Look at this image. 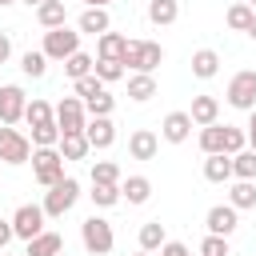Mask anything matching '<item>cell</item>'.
<instances>
[{"label":"cell","mask_w":256,"mask_h":256,"mask_svg":"<svg viewBox=\"0 0 256 256\" xmlns=\"http://www.w3.org/2000/svg\"><path fill=\"white\" fill-rule=\"evenodd\" d=\"M136 256H152V252H144V248H140V252H136Z\"/></svg>","instance_id":"obj_49"},{"label":"cell","mask_w":256,"mask_h":256,"mask_svg":"<svg viewBox=\"0 0 256 256\" xmlns=\"http://www.w3.org/2000/svg\"><path fill=\"white\" fill-rule=\"evenodd\" d=\"M36 20H40L44 28H60V24L68 20V12H64V0H44V4L36 8Z\"/></svg>","instance_id":"obj_28"},{"label":"cell","mask_w":256,"mask_h":256,"mask_svg":"<svg viewBox=\"0 0 256 256\" xmlns=\"http://www.w3.org/2000/svg\"><path fill=\"white\" fill-rule=\"evenodd\" d=\"M76 200H80V180H72V176L56 180V184L44 192V212H48V220H60Z\"/></svg>","instance_id":"obj_4"},{"label":"cell","mask_w":256,"mask_h":256,"mask_svg":"<svg viewBox=\"0 0 256 256\" xmlns=\"http://www.w3.org/2000/svg\"><path fill=\"white\" fill-rule=\"evenodd\" d=\"M4 4H16V0H0V8H4Z\"/></svg>","instance_id":"obj_50"},{"label":"cell","mask_w":256,"mask_h":256,"mask_svg":"<svg viewBox=\"0 0 256 256\" xmlns=\"http://www.w3.org/2000/svg\"><path fill=\"white\" fill-rule=\"evenodd\" d=\"M20 72H24V76H32V80H40V76L48 72V56H44V52H32V48H28V52L20 56Z\"/></svg>","instance_id":"obj_34"},{"label":"cell","mask_w":256,"mask_h":256,"mask_svg":"<svg viewBox=\"0 0 256 256\" xmlns=\"http://www.w3.org/2000/svg\"><path fill=\"white\" fill-rule=\"evenodd\" d=\"M92 72H96L104 84H116V80H124V76H128L124 60H96V64H92Z\"/></svg>","instance_id":"obj_35"},{"label":"cell","mask_w":256,"mask_h":256,"mask_svg":"<svg viewBox=\"0 0 256 256\" xmlns=\"http://www.w3.org/2000/svg\"><path fill=\"white\" fill-rule=\"evenodd\" d=\"M204 228H208L212 236H232V232L240 228V216H236V208H232V204H216V208H208Z\"/></svg>","instance_id":"obj_11"},{"label":"cell","mask_w":256,"mask_h":256,"mask_svg":"<svg viewBox=\"0 0 256 256\" xmlns=\"http://www.w3.org/2000/svg\"><path fill=\"white\" fill-rule=\"evenodd\" d=\"M164 240H168V232H164L160 220H148V224L140 228V248H144V252H160Z\"/></svg>","instance_id":"obj_27"},{"label":"cell","mask_w":256,"mask_h":256,"mask_svg":"<svg viewBox=\"0 0 256 256\" xmlns=\"http://www.w3.org/2000/svg\"><path fill=\"white\" fill-rule=\"evenodd\" d=\"M88 200H92L96 208H112V204H120L124 196H120V184H92Z\"/></svg>","instance_id":"obj_33"},{"label":"cell","mask_w":256,"mask_h":256,"mask_svg":"<svg viewBox=\"0 0 256 256\" xmlns=\"http://www.w3.org/2000/svg\"><path fill=\"white\" fill-rule=\"evenodd\" d=\"M28 108V96L20 84H0V124H20Z\"/></svg>","instance_id":"obj_10"},{"label":"cell","mask_w":256,"mask_h":256,"mask_svg":"<svg viewBox=\"0 0 256 256\" xmlns=\"http://www.w3.org/2000/svg\"><path fill=\"white\" fill-rule=\"evenodd\" d=\"M248 4H252V8H256V0H248Z\"/></svg>","instance_id":"obj_51"},{"label":"cell","mask_w":256,"mask_h":256,"mask_svg":"<svg viewBox=\"0 0 256 256\" xmlns=\"http://www.w3.org/2000/svg\"><path fill=\"white\" fill-rule=\"evenodd\" d=\"M228 204H232L236 212L256 208V180H236V184L228 188Z\"/></svg>","instance_id":"obj_24"},{"label":"cell","mask_w":256,"mask_h":256,"mask_svg":"<svg viewBox=\"0 0 256 256\" xmlns=\"http://www.w3.org/2000/svg\"><path fill=\"white\" fill-rule=\"evenodd\" d=\"M92 64H96V60H92L88 52H72V56L64 60V72H68V80H80V76L92 72Z\"/></svg>","instance_id":"obj_36"},{"label":"cell","mask_w":256,"mask_h":256,"mask_svg":"<svg viewBox=\"0 0 256 256\" xmlns=\"http://www.w3.org/2000/svg\"><path fill=\"white\" fill-rule=\"evenodd\" d=\"M192 116L188 112H168L164 120H160V140H168V144H184L188 136H192Z\"/></svg>","instance_id":"obj_12"},{"label":"cell","mask_w":256,"mask_h":256,"mask_svg":"<svg viewBox=\"0 0 256 256\" xmlns=\"http://www.w3.org/2000/svg\"><path fill=\"white\" fill-rule=\"evenodd\" d=\"M64 156H60V148H32V176H36V184H44V188H52L56 180H64Z\"/></svg>","instance_id":"obj_3"},{"label":"cell","mask_w":256,"mask_h":256,"mask_svg":"<svg viewBox=\"0 0 256 256\" xmlns=\"http://www.w3.org/2000/svg\"><path fill=\"white\" fill-rule=\"evenodd\" d=\"M12 236H16V228H12V220H0V248H4V244H8Z\"/></svg>","instance_id":"obj_43"},{"label":"cell","mask_w":256,"mask_h":256,"mask_svg":"<svg viewBox=\"0 0 256 256\" xmlns=\"http://www.w3.org/2000/svg\"><path fill=\"white\" fill-rule=\"evenodd\" d=\"M232 180H256V152L252 148L232 156Z\"/></svg>","instance_id":"obj_31"},{"label":"cell","mask_w":256,"mask_h":256,"mask_svg":"<svg viewBox=\"0 0 256 256\" xmlns=\"http://www.w3.org/2000/svg\"><path fill=\"white\" fill-rule=\"evenodd\" d=\"M80 240H84V248L92 252V256H112V244H116V232H112V224L104 220V216H88L84 224H80Z\"/></svg>","instance_id":"obj_1"},{"label":"cell","mask_w":256,"mask_h":256,"mask_svg":"<svg viewBox=\"0 0 256 256\" xmlns=\"http://www.w3.org/2000/svg\"><path fill=\"white\" fill-rule=\"evenodd\" d=\"M0 160L4 164H28L32 160V140L16 132L12 124H0Z\"/></svg>","instance_id":"obj_7"},{"label":"cell","mask_w":256,"mask_h":256,"mask_svg":"<svg viewBox=\"0 0 256 256\" xmlns=\"http://www.w3.org/2000/svg\"><path fill=\"white\" fill-rule=\"evenodd\" d=\"M112 0H84V8H108Z\"/></svg>","instance_id":"obj_45"},{"label":"cell","mask_w":256,"mask_h":256,"mask_svg":"<svg viewBox=\"0 0 256 256\" xmlns=\"http://www.w3.org/2000/svg\"><path fill=\"white\" fill-rule=\"evenodd\" d=\"M200 148H204V156H212V152H224V124H220V120L200 128Z\"/></svg>","instance_id":"obj_30"},{"label":"cell","mask_w":256,"mask_h":256,"mask_svg":"<svg viewBox=\"0 0 256 256\" xmlns=\"http://www.w3.org/2000/svg\"><path fill=\"white\" fill-rule=\"evenodd\" d=\"M252 12H256V8H252L248 0H240V4H232V8L224 12V20H228V28H232V32H248V24H252Z\"/></svg>","instance_id":"obj_29"},{"label":"cell","mask_w":256,"mask_h":256,"mask_svg":"<svg viewBox=\"0 0 256 256\" xmlns=\"http://www.w3.org/2000/svg\"><path fill=\"white\" fill-rule=\"evenodd\" d=\"M224 100H228L232 108H240V112H252V108H256V68H240V72L228 80Z\"/></svg>","instance_id":"obj_6"},{"label":"cell","mask_w":256,"mask_h":256,"mask_svg":"<svg viewBox=\"0 0 256 256\" xmlns=\"http://www.w3.org/2000/svg\"><path fill=\"white\" fill-rule=\"evenodd\" d=\"M72 88H76V96L80 100H88V96H96V92H104L108 84L96 76V72H88V76H80V80H72Z\"/></svg>","instance_id":"obj_38"},{"label":"cell","mask_w":256,"mask_h":256,"mask_svg":"<svg viewBox=\"0 0 256 256\" xmlns=\"http://www.w3.org/2000/svg\"><path fill=\"white\" fill-rule=\"evenodd\" d=\"M188 116H192V124H216L220 120V100L216 96H192V108H188Z\"/></svg>","instance_id":"obj_17"},{"label":"cell","mask_w":256,"mask_h":256,"mask_svg":"<svg viewBox=\"0 0 256 256\" xmlns=\"http://www.w3.org/2000/svg\"><path fill=\"white\" fill-rule=\"evenodd\" d=\"M216 72H220V52H216V48L192 52V76H196V80H212Z\"/></svg>","instance_id":"obj_20"},{"label":"cell","mask_w":256,"mask_h":256,"mask_svg":"<svg viewBox=\"0 0 256 256\" xmlns=\"http://www.w3.org/2000/svg\"><path fill=\"white\" fill-rule=\"evenodd\" d=\"M120 196L128 204H148L152 200V180L148 176H128V180H120Z\"/></svg>","instance_id":"obj_21"},{"label":"cell","mask_w":256,"mask_h":256,"mask_svg":"<svg viewBox=\"0 0 256 256\" xmlns=\"http://www.w3.org/2000/svg\"><path fill=\"white\" fill-rule=\"evenodd\" d=\"M76 28L88 32V36H100V32L112 28V16H108V8H84L80 20H76Z\"/></svg>","instance_id":"obj_19"},{"label":"cell","mask_w":256,"mask_h":256,"mask_svg":"<svg viewBox=\"0 0 256 256\" xmlns=\"http://www.w3.org/2000/svg\"><path fill=\"white\" fill-rule=\"evenodd\" d=\"M248 148L256 152V128H248Z\"/></svg>","instance_id":"obj_46"},{"label":"cell","mask_w":256,"mask_h":256,"mask_svg":"<svg viewBox=\"0 0 256 256\" xmlns=\"http://www.w3.org/2000/svg\"><path fill=\"white\" fill-rule=\"evenodd\" d=\"M84 108H88V116H112V108H116V96L104 88V92L88 96V100H84Z\"/></svg>","instance_id":"obj_37"},{"label":"cell","mask_w":256,"mask_h":256,"mask_svg":"<svg viewBox=\"0 0 256 256\" xmlns=\"http://www.w3.org/2000/svg\"><path fill=\"white\" fill-rule=\"evenodd\" d=\"M44 220H48L44 204H20V208L12 212V228H16V236H20V240L40 236V232H44Z\"/></svg>","instance_id":"obj_8"},{"label":"cell","mask_w":256,"mask_h":256,"mask_svg":"<svg viewBox=\"0 0 256 256\" xmlns=\"http://www.w3.org/2000/svg\"><path fill=\"white\" fill-rule=\"evenodd\" d=\"M244 144H248V132H244V128L224 124V152H228V156H236V152H244Z\"/></svg>","instance_id":"obj_40"},{"label":"cell","mask_w":256,"mask_h":256,"mask_svg":"<svg viewBox=\"0 0 256 256\" xmlns=\"http://www.w3.org/2000/svg\"><path fill=\"white\" fill-rule=\"evenodd\" d=\"M24 120H28V128H36V124H52V120H56V108H52L48 100L32 96V100H28V108H24Z\"/></svg>","instance_id":"obj_26"},{"label":"cell","mask_w":256,"mask_h":256,"mask_svg":"<svg viewBox=\"0 0 256 256\" xmlns=\"http://www.w3.org/2000/svg\"><path fill=\"white\" fill-rule=\"evenodd\" d=\"M84 136H88L92 148H112V144H116V124H112V116H88Z\"/></svg>","instance_id":"obj_13"},{"label":"cell","mask_w":256,"mask_h":256,"mask_svg":"<svg viewBox=\"0 0 256 256\" xmlns=\"http://www.w3.org/2000/svg\"><path fill=\"white\" fill-rule=\"evenodd\" d=\"M160 60H164V48L156 40H128V48H124V68H132V72H156Z\"/></svg>","instance_id":"obj_2"},{"label":"cell","mask_w":256,"mask_h":256,"mask_svg":"<svg viewBox=\"0 0 256 256\" xmlns=\"http://www.w3.org/2000/svg\"><path fill=\"white\" fill-rule=\"evenodd\" d=\"M24 4H28V8H40V4H44V0H24Z\"/></svg>","instance_id":"obj_48"},{"label":"cell","mask_w":256,"mask_h":256,"mask_svg":"<svg viewBox=\"0 0 256 256\" xmlns=\"http://www.w3.org/2000/svg\"><path fill=\"white\" fill-rule=\"evenodd\" d=\"M56 124H60V136H64V132H84V124H88L84 100H80V96H64V100L56 104Z\"/></svg>","instance_id":"obj_9"},{"label":"cell","mask_w":256,"mask_h":256,"mask_svg":"<svg viewBox=\"0 0 256 256\" xmlns=\"http://www.w3.org/2000/svg\"><path fill=\"white\" fill-rule=\"evenodd\" d=\"M152 96H156V76H152V72H132V76H128V100L144 104V100H152Z\"/></svg>","instance_id":"obj_22"},{"label":"cell","mask_w":256,"mask_h":256,"mask_svg":"<svg viewBox=\"0 0 256 256\" xmlns=\"http://www.w3.org/2000/svg\"><path fill=\"white\" fill-rule=\"evenodd\" d=\"M248 36L256 40V12H252V24H248Z\"/></svg>","instance_id":"obj_47"},{"label":"cell","mask_w":256,"mask_h":256,"mask_svg":"<svg viewBox=\"0 0 256 256\" xmlns=\"http://www.w3.org/2000/svg\"><path fill=\"white\" fill-rule=\"evenodd\" d=\"M8 56H12V36H8V32H0V64H4Z\"/></svg>","instance_id":"obj_44"},{"label":"cell","mask_w":256,"mask_h":256,"mask_svg":"<svg viewBox=\"0 0 256 256\" xmlns=\"http://www.w3.org/2000/svg\"><path fill=\"white\" fill-rule=\"evenodd\" d=\"M176 16H180V4H176V0H148V20H152L156 28L176 24Z\"/></svg>","instance_id":"obj_25"},{"label":"cell","mask_w":256,"mask_h":256,"mask_svg":"<svg viewBox=\"0 0 256 256\" xmlns=\"http://www.w3.org/2000/svg\"><path fill=\"white\" fill-rule=\"evenodd\" d=\"M0 164H4V160H0Z\"/></svg>","instance_id":"obj_52"},{"label":"cell","mask_w":256,"mask_h":256,"mask_svg":"<svg viewBox=\"0 0 256 256\" xmlns=\"http://www.w3.org/2000/svg\"><path fill=\"white\" fill-rule=\"evenodd\" d=\"M28 140H32V148H56V144H60V124H56V120H52V124H36Z\"/></svg>","instance_id":"obj_32"},{"label":"cell","mask_w":256,"mask_h":256,"mask_svg":"<svg viewBox=\"0 0 256 256\" xmlns=\"http://www.w3.org/2000/svg\"><path fill=\"white\" fill-rule=\"evenodd\" d=\"M40 52L48 56V60H68L72 52H80V32H72L68 24H60V28H48L44 32V44H40Z\"/></svg>","instance_id":"obj_5"},{"label":"cell","mask_w":256,"mask_h":256,"mask_svg":"<svg viewBox=\"0 0 256 256\" xmlns=\"http://www.w3.org/2000/svg\"><path fill=\"white\" fill-rule=\"evenodd\" d=\"M200 256H228V236H204L200 240Z\"/></svg>","instance_id":"obj_41"},{"label":"cell","mask_w":256,"mask_h":256,"mask_svg":"<svg viewBox=\"0 0 256 256\" xmlns=\"http://www.w3.org/2000/svg\"><path fill=\"white\" fill-rule=\"evenodd\" d=\"M204 180H208V184H228V180H232V156H228V152L204 156Z\"/></svg>","instance_id":"obj_16"},{"label":"cell","mask_w":256,"mask_h":256,"mask_svg":"<svg viewBox=\"0 0 256 256\" xmlns=\"http://www.w3.org/2000/svg\"><path fill=\"white\" fill-rule=\"evenodd\" d=\"M92 184H120V168L112 160H96L92 164Z\"/></svg>","instance_id":"obj_39"},{"label":"cell","mask_w":256,"mask_h":256,"mask_svg":"<svg viewBox=\"0 0 256 256\" xmlns=\"http://www.w3.org/2000/svg\"><path fill=\"white\" fill-rule=\"evenodd\" d=\"M124 48H128V36H120L112 28L96 36V60H124Z\"/></svg>","instance_id":"obj_15"},{"label":"cell","mask_w":256,"mask_h":256,"mask_svg":"<svg viewBox=\"0 0 256 256\" xmlns=\"http://www.w3.org/2000/svg\"><path fill=\"white\" fill-rule=\"evenodd\" d=\"M160 256H192V248H188V244H180V240H164Z\"/></svg>","instance_id":"obj_42"},{"label":"cell","mask_w":256,"mask_h":256,"mask_svg":"<svg viewBox=\"0 0 256 256\" xmlns=\"http://www.w3.org/2000/svg\"><path fill=\"white\" fill-rule=\"evenodd\" d=\"M60 252H64V236L44 228L40 236H32V240H28V252H24V256H60Z\"/></svg>","instance_id":"obj_18"},{"label":"cell","mask_w":256,"mask_h":256,"mask_svg":"<svg viewBox=\"0 0 256 256\" xmlns=\"http://www.w3.org/2000/svg\"><path fill=\"white\" fill-rule=\"evenodd\" d=\"M56 148H60V156H64V160H84V156L92 152V144H88V136H84V132H64Z\"/></svg>","instance_id":"obj_23"},{"label":"cell","mask_w":256,"mask_h":256,"mask_svg":"<svg viewBox=\"0 0 256 256\" xmlns=\"http://www.w3.org/2000/svg\"><path fill=\"white\" fill-rule=\"evenodd\" d=\"M160 152V136L152 132V128H136L132 136H128V156L132 160H152Z\"/></svg>","instance_id":"obj_14"}]
</instances>
